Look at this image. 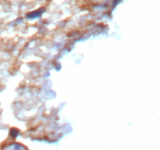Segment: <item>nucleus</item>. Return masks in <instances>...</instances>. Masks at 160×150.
Segmentation results:
<instances>
[{
	"mask_svg": "<svg viewBox=\"0 0 160 150\" xmlns=\"http://www.w3.org/2000/svg\"><path fill=\"white\" fill-rule=\"evenodd\" d=\"M44 10H45V9H40L39 10L31 12V13H28V15H27V18H28V19H34V18H38V17H39L41 14H42V12Z\"/></svg>",
	"mask_w": 160,
	"mask_h": 150,
	"instance_id": "f257e3e1",
	"label": "nucleus"
},
{
	"mask_svg": "<svg viewBox=\"0 0 160 150\" xmlns=\"http://www.w3.org/2000/svg\"><path fill=\"white\" fill-rule=\"evenodd\" d=\"M20 131L17 128H12L10 130V132H9V134H10V136L12 138H17V136H18V135H19Z\"/></svg>",
	"mask_w": 160,
	"mask_h": 150,
	"instance_id": "f03ea898",
	"label": "nucleus"
}]
</instances>
